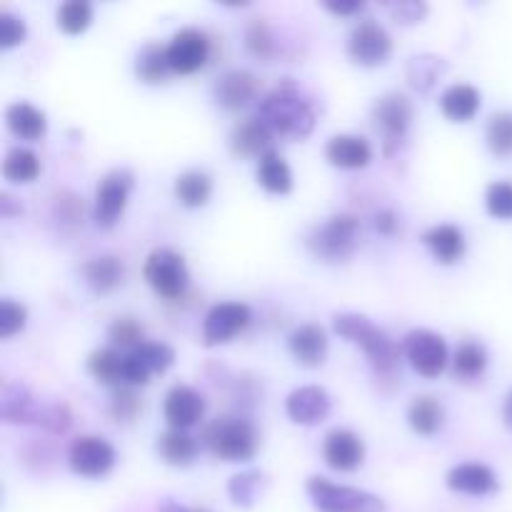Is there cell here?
<instances>
[{"label":"cell","instance_id":"1","mask_svg":"<svg viewBox=\"0 0 512 512\" xmlns=\"http://www.w3.org/2000/svg\"><path fill=\"white\" fill-rule=\"evenodd\" d=\"M258 118L273 130V135L285 140H305L315 128V113L313 103L305 98L303 90L285 78L278 88L265 93L258 100Z\"/></svg>","mask_w":512,"mask_h":512},{"label":"cell","instance_id":"2","mask_svg":"<svg viewBox=\"0 0 512 512\" xmlns=\"http://www.w3.org/2000/svg\"><path fill=\"white\" fill-rule=\"evenodd\" d=\"M333 328L340 338L363 348L365 358L370 360V365H373V370L380 378L398 373L403 348L383 328H378L368 315L338 313L333 315Z\"/></svg>","mask_w":512,"mask_h":512},{"label":"cell","instance_id":"3","mask_svg":"<svg viewBox=\"0 0 512 512\" xmlns=\"http://www.w3.org/2000/svg\"><path fill=\"white\" fill-rule=\"evenodd\" d=\"M198 440L215 458L225 460V463L253 460L260 445L255 425L245 418H235V415H220V418L205 423Z\"/></svg>","mask_w":512,"mask_h":512},{"label":"cell","instance_id":"4","mask_svg":"<svg viewBox=\"0 0 512 512\" xmlns=\"http://www.w3.org/2000/svg\"><path fill=\"white\" fill-rule=\"evenodd\" d=\"M360 220L350 213H335L308 235V248L325 263H343L358 250Z\"/></svg>","mask_w":512,"mask_h":512},{"label":"cell","instance_id":"5","mask_svg":"<svg viewBox=\"0 0 512 512\" xmlns=\"http://www.w3.org/2000/svg\"><path fill=\"white\" fill-rule=\"evenodd\" d=\"M305 490L318 512H385V500L378 495L350 485H338L323 475L308 478Z\"/></svg>","mask_w":512,"mask_h":512},{"label":"cell","instance_id":"6","mask_svg":"<svg viewBox=\"0 0 512 512\" xmlns=\"http://www.w3.org/2000/svg\"><path fill=\"white\" fill-rule=\"evenodd\" d=\"M143 278L150 288L163 298L175 300L188 290L190 273L185 258L170 248H155L153 253L145 258Z\"/></svg>","mask_w":512,"mask_h":512},{"label":"cell","instance_id":"7","mask_svg":"<svg viewBox=\"0 0 512 512\" xmlns=\"http://www.w3.org/2000/svg\"><path fill=\"white\" fill-rule=\"evenodd\" d=\"M373 120L383 135L385 155H393L405 140L410 123H413V100L400 90H390L375 100Z\"/></svg>","mask_w":512,"mask_h":512},{"label":"cell","instance_id":"8","mask_svg":"<svg viewBox=\"0 0 512 512\" xmlns=\"http://www.w3.org/2000/svg\"><path fill=\"white\" fill-rule=\"evenodd\" d=\"M400 348H403V355L413 365L415 373L423 375V378H438L448 368V343L435 330H410L403 343H400Z\"/></svg>","mask_w":512,"mask_h":512},{"label":"cell","instance_id":"9","mask_svg":"<svg viewBox=\"0 0 512 512\" xmlns=\"http://www.w3.org/2000/svg\"><path fill=\"white\" fill-rule=\"evenodd\" d=\"M135 178L128 168H113L100 178L93 198V220L98 228H113L128 205Z\"/></svg>","mask_w":512,"mask_h":512},{"label":"cell","instance_id":"10","mask_svg":"<svg viewBox=\"0 0 512 512\" xmlns=\"http://www.w3.org/2000/svg\"><path fill=\"white\" fill-rule=\"evenodd\" d=\"M250 318H253V310L240 300H225V303L213 305L203 318V330H200L203 345L215 348V345L230 343L235 335L248 328Z\"/></svg>","mask_w":512,"mask_h":512},{"label":"cell","instance_id":"11","mask_svg":"<svg viewBox=\"0 0 512 512\" xmlns=\"http://www.w3.org/2000/svg\"><path fill=\"white\" fill-rule=\"evenodd\" d=\"M393 53V38L375 18L360 20L348 38V55L363 68H378L388 63Z\"/></svg>","mask_w":512,"mask_h":512},{"label":"cell","instance_id":"12","mask_svg":"<svg viewBox=\"0 0 512 512\" xmlns=\"http://www.w3.org/2000/svg\"><path fill=\"white\" fill-rule=\"evenodd\" d=\"M115 460V448L100 435H80L68 450L70 470L80 478H103L113 470Z\"/></svg>","mask_w":512,"mask_h":512},{"label":"cell","instance_id":"13","mask_svg":"<svg viewBox=\"0 0 512 512\" xmlns=\"http://www.w3.org/2000/svg\"><path fill=\"white\" fill-rule=\"evenodd\" d=\"M210 40L198 28L175 30L168 43V63L175 75H193L208 63Z\"/></svg>","mask_w":512,"mask_h":512},{"label":"cell","instance_id":"14","mask_svg":"<svg viewBox=\"0 0 512 512\" xmlns=\"http://www.w3.org/2000/svg\"><path fill=\"white\" fill-rule=\"evenodd\" d=\"M260 95L258 75L250 70H228L213 83V100L225 110H243Z\"/></svg>","mask_w":512,"mask_h":512},{"label":"cell","instance_id":"15","mask_svg":"<svg viewBox=\"0 0 512 512\" xmlns=\"http://www.w3.org/2000/svg\"><path fill=\"white\" fill-rule=\"evenodd\" d=\"M330 410H333V400H330L328 390L320 385L295 388L285 400V413L295 425H320L323 420H328Z\"/></svg>","mask_w":512,"mask_h":512},{"label":"cell","instance_id":"16","mask_svg":"<svg viewBox=\"0 0 512 512\" xmlns=\"http://www.w3.org/2000/svg\"><path fill=\"white\" fill-rule=\"evenodd\" d=\"M323 460L338 473H353L365 460V443L348 428H335L323 440Z\"/></svg>","mask_w":512,"mask_h":512},{"label":"cell","instance_id":"17","mask_svg":"<svg viewBox=\"0 0 512 512\" xmlns=\"http://www.w3.org/2000/svg\"><path fill=\"white\" fill-rule=\"evenodd\" d=\"M163 415L170 428L190 430L203 420L205 415V398L190 385H173L165 395Z\"/></svg>","mask_w":512,"mask_h":512},{"label":"cell","instance_id":"18","mask_svg":"<svg viewBox=\"0 0 512 512\" xmlns=\"http://www.w3.org/2000/svg\"><path fill=\"white\" fill-rule=\"evenodd\" d=\"M273 130L253 115V118H243L233 125L230 130V150L235 158H255L260 160L268 150H273Z\"/></svg>","mask_w":512,"mask_h":512},{"label":"cell","instance_id":"19","mask_svg":"<svg viewBox=\"0 0 512 512\" xmlns=\"http://www.w3.org/2000/svg\"><path fill=\"white\" fill-rule=\"evenodd\" d=\"M288 348L295 363H300L303 368H318L328 355V333L323 325L305 323L288 335Z\"/></svg>","mask_w":512,"mask_h":512},{"label":"cell","instance_id":"20","mask_svg":"<svg viewBox=\"0 0 512 512\" xmlns=\"http://www.w3.org/2000/svg\"><path fill=\"white\" fill-rule=\"evenodd\" d=\"M325 158L335 168L360 170L368 168L370 160H373V148H370V143L363 135L340 133L328 140V145H325Z\"/></svg>","mask_w":512,"mask_h":512},{"label":"cell","instance_id":"21","mask_svg":"<svg viewBox=\"0 0 512 512\" xmlns=\"http://www.w3.org/2000/svg\"><path fill=\"white\" fill-rule=\"evenodd\" d=\"M445 485L453 493L483 498V495H490L498 490V478H495L493 468H488L483 463H460L455 468H450V473L445 475Z\"/></svg>","mask_w":512,"mask_h":512},{"label":"cell","instance_id":"22","mask_svg":"<svg viewBox=\"0 0 512 512\" xmlns=\"http://www.w3.org/2000/svg\"><path fill=\"white\" fill-rule=\"evenodd\" d=\"M423 243L428 245L433 258L443 265L458 263L465 255V235L463 230L453 223H440L433 225L430 230H425Z\"/></svg>","mask_w":512,"mask_h":512},{"label":"cell","instance_id":"23","mask_svg":"<svg viewBox=\"0 0 512 512\" xmlns=\"http://www.w3.org/2000/svg\"><path fill=\"white\" fill-rule=\"evenodd\" d=\"M480 90L470 83H453L440 95V110L453 123H468L480 110Z\"/></svg>","mask_w":512,"mask_h":512},{"label":"cell","instance_id":"24","mask_svg":"<svg viewBox=\"0 0 512 512\" xmlns=\"http://www.w3.org/2000/svg\"><path fill=\"white\" fill-rule=\"evenodd\" d=\"M155 450H158L160 460L165 465H173V468H188V465L195 463L198 458L200 443L198 438L188 435V430H175L168 428L155 443Z\"/></svg>","mask_w":512,"mask_h":512},{"label":"cell","instance_id":"25","mask_svg":"<svg viewBox=\"0 0 512 512\" xmlns=\"http://www.w3.org/2000/svg\"><path fill=\"white\" fill-rule=\"evenodd\" d=\"M445 73H448V60L435 53H418L405 65V80L420 95L430 93Z\"/></svg>","mask_w":512,"mask_h":512},{"label":"cell","instance_id":"26","mask_svg":"<svg viewBox=\"0 0 512 512\" xmlns=\"http://www.w3.org/2000/svg\"><path fill=\"white\" fill-rule=\"evenodd\" d=\"M5 123H8L10 133L20 140H40L48 130L43 110L25 103V100H18V103L5 108Z\"/></svg>","mask_w":512,"mask_h":512},{"label":"cell","instance_id":"27","mask_svg":"<svg viewBox=\"0 0 512 512\" xmlns=\"http://www.w3.org/2000/svg\"><path fill=\"white\" fill-rule=\"evenodd\" d=\"M40 405L35 403L33 393L25 385H5L3 395H0V418L10 425H25L35 423L38 418Z\"/></svg>","mask_w":512,"mask_h":512},{"label":"cell","instance_id":"28","mask_svg":"<svg viewBox=\"0 0 512 512\" xmlns=\"http://www.w3.org/2000/svg\"><path fill=\"white\" fill-rule=\"evenodd\" d=\"M133 68H135V78H138L140 83L145 85L165 83L168 73H173L168 63V45L158 43V40L145 43L143 48L138 50V55H135Z\"/></svg>","mask_w":512,"mask_h":512},{"label":"cell","instance_id":"29","mask_svg":"<svg viewBox=\"0 0 512 512\" xmlns=\"http://www.w3.org/2000/svg\"><path fill=\"white\" fill-rule=\"evenodd\" d=\"M173 193L175 200L185 208H205L213 195V178H210L205 170L190 168L183 170V173L175 178L173 183Z\"/></svg>","mask_w":512,"mask_h":512},{"label":"cell","instance_id":"30","mask_svg":"<svg viewBox=\"0 0 512 512\" xmlns=\"http://www.w3.org/2000/svg\"><path fill=\"white\" fill-rule=\"evenodd\" d=\"M83 273L85 285H88L93 293H110V290L118 288L123 283V263H120L115 255H100V258H90L88 263H83L80 268Z\"/></svg>","mask_w":512,"mask_h":512},{"label":"cell","instance_id":"31","mask_svg":"<svg viewBox=\"0 0 512 512\" xmlns=\"http://www.w3.org/2000/svg\"><path fill=\"white\" fill-rule=\"evenodd\" d=\"M255 178H258L260 188H265L273 195H288L293 190V170H290V165L285 163V158L275 148L268 150L258 160Z\"/></svg>","mask_w":512,"mask_h":512},{"label":"cell","instance_id":"32","mask_svg":"<svg viewBox=\"0 0 512 512\" xmlns=\"http://www.w3.org/2000/svg\"><path fill=\"white\" fill-rule=\"evenodd\" d=\"M408 423L418 435H435L445 425V408L435 395H418L408 405Z\"/></svg>","mask_w":512,"mask_h":512},{"label":"cell","instance_id":"33","mask_svg":"<svg viewBox=\"0 0 512 512\" xmlns=\"http://www.w3.org/2000/svg\"><path fill=\"white\" fill-rule=\"evenodd\" d=\"M123 363L125 355H120L115 348H98L88 355V373L98 383L120 388L123 383Z\"/></svg>","mask_w":512,"mask_h":512},{"label":"cell","instance_id":"34","mask_svg":"<svg viewBox=\"0 0 512 512\" xmlns=\"http://www.w3.org/2000/svg\"><path fill=\"white\" fill-rule=\"evenodd\" d=\"M265 485H268V475L263 470H243V473L233 475L228 483V495L233 500V505L248 510L258 503V498L263 495Z\"/></svg>","mask_w":512,"mask_h":512},{"label":"cell","instance_id":"35","mask_svg":"<svg viewBox=\"0 0 512 512\" xmlns=\"http://www.w3.org/2000/svg\"><path fill=\"white\" fill-rule=\"evenodd\" d=\"M40 175V160L33 150L28 148H10L3 158V178L10 180L15 185H25L33 183L35 178Z\"/></svg>","mask_w":512,"mask_h":512},{"label":"cell","instance_id":"36","mask_svg":"<svg viewBox=\"0 0 512 512\" xmlns=\"http://www.w3.org/2000/svg\"><path fill=\"white\" fill-rule=\"evenodd\" d=\"M55 20H58V28L68 35L83 33L85 28L93 20V5L88 0H65L55 10Z\"/></svg>","mask_w":512,"mask_h":512},{"label":"cell","instance_id":"37","mask_svg":"<svg viewBox=\"0 0 512 512\" xmlns=\"http://www.w3.org/2000/svg\"><path fill=\"white\" fill-rule=\"evenodd\" d=\"M485 140H488L490 153L505 158L512 153V113L510 110H500L493 113L485 128Z\"/></svg>","mask_w":512,"mask_h":512},{"label":"cell","instance_id":"38","mask_svg":"<svg viewBox=\"0 0 512 512\" xmlns=\"http://www.w3.org/2000/svg\"><path fill=\"white\" fill-rule=\"evenodd\" d=\"M453 368L460 378H478V375H483L485 368H488V350L480 343L468 340V343H463L455 350Z\"/></svg>","mask_w":512,"mask_h":512},{"label":"cell","instance_id":"39","mask_svg":"<svg viewBox=\"0 0 512 512\" xmlns=\"http://www.w3.org/2000/svg\"><path fill=\"white\" fill-rule=\"evenodd\" d=\"M245 48L260 60H270L275 55V35L270 30L268 20L253 18L245 28Z\"/></svg>","mask_w":512,"mask_h":512},{"label":"cell","instance_id":"40","mask_svg":"<svg viewBox=\"0 0 512 512\" xmlns=\"http://www.w3.org/2000/svg\"><path fill=\"white\" fill-rule=\"evenodd\" d=\"M133 355L145 365L150 375L165 373L175 363V350L168 343H160V340H145L140 348L133 350Z\"/></svg>","mask_w":512,"mask_h":512},{"label":"cell","instance_id":"41","mask_svg":"<svg viewBox=\"0 0 512 512\" xmlns=\"http://www.w3.org/2000/svg\"><path fill=\"white\" fill-rule=\"evenodd\" d=\"M485 210L498 220H512V183L498 180L485 190Z\"/></svg>","mask_w":512,"mask_h":512},{"label":"cell","instance_id":"42","mask_svg":"<svg viewBox=\"0 0 512 512\" xmlns=\"http://www.w3.org/2000/svg\"><path fill=\"white\" fill-rule=\"evenodd\" d=\"M143 325L133 318H118L113 325L108 328V338L110 343L118 345V348H125L128 353H133L135 348L145 343L143 340Z\"/></svg>","mask_w":512,"mask_h":512},{"label":"cell","instance_id":"43","mask_svg":"<svg viewBox=\"0 0 512 512\" xmlns=\"http://www.w3.org/2000/svg\"><path fill=\"white\" fill-rule=\"evenodd\" d=\"M35 423H38L43 430H48V433L63 435L68 433L70 425H73V415H70L68 405L65 403H45L40 405Z\"/></svg>","mask_w":512,"mask_h":512},{"label":"cell","instance_id":"44","mask_svg":"<svg viewBox=\"0 0 512 512\" xmlns=\"http://www.w3.org/2000/svg\"><path fill=\"white\" fill-rule=\"evenodd\" d=\"M25 323H28V310H25V305L5 298L0 303V338H13L15 333H20L25 328Z\"/></svg>","mask_w":512,"mask_h":512},{"label":"cell","instance_id":"45","mask_svg":"<svg viewBox=\"0 0 512 512\" xmlns=\"http://www.w3.org/2000/svg\"><path fill=\"white\" fill-rule=\"evenodd\" d=\"M25 35H28L25 20L20 18V15L10 13V10H3V13H0V48H15V45L23 43Z\"/></svg>","mask_w":512,"mask_h":512},{"label":"cell","instance_id":"46","mask_svg":"<svg viewBox=\"0 0 512 512\" xmlns=\"http://www.w3.org/2000/svg\"><path fill=\"white\" fill-rule=\"evenodd\" d=\"M140 410V400L138 395L133 393L130 388H118L113 395V403H110V413H113V418L123 420V423H128V420H133L135 415H138Z\"/></svg>","mask_w":512,"mask_h":512},{"label":"cell","instance_id":"47","mask_svg":"<svg viewBox=\"0 0 512 512\" xmlns=\"http://www.w3.org/2000/svg\"><path fill=\"white\" fill-rule=\"evenodd\" d=\"M385 8L393 15L395 23L403 25L420 23L428 15V3H418V0H400V3H388Z\"/></svg>","mask_w":512,"mask_h":512},{"label":"cell","instance_id":"48","mask_svg":"<svg viewBox=\"0 0 512 512\" xmlns=\"http://www.w3.org/2000/svg\"><path fill=\"white\" fill-rule=\"evenodd\" d=\"M375 230H378L380 235H385V238L395 235V230H398V215L388 208L380 210V213L375 215Z\"/></svg>","mask_w":512,"mask_h":512},{"label":"cell","instance_id":"49","mask_svg":"<svg viewBox=\"0 0 512 512\" xmlns=\"http://www.w3.org/2000/svg\"><path fill=\"white\" fill-rule=\"evenodd\" d=\"M323 8L328 10V13L345 18V15L360 13V10L365 8V3H360V0H353V3H323Z\"/></svg>","mask_w":512,"mask_h":512},{"label":"cell","instance_id":"50","mask_svg":"<svg viewBox=\"0 0 512 512\" xmlns=\"http://www.w3.org/2000/svg\"><path fill=\"white\" fill-rule=\"evenodd\" d=\"M15 198H10L8 193H0V215L3 218H15V215L23 213V205H15Z\"/></svg>","mask_w":512,"mask_h":512},{"label":"cell","instance_id":"51","mask_svg":"<svg viewBox=\"0 0 512 512\" xmlns=\"http://www.w3.org/2000/svg\"><path fill=\"white\" fill-rule=\"evenodd\" d=\"M158 510L160 512H190V508H185V505H180L178 500H173V498H165L163 503L158 505Z\"/></svg>","mask_w":512,"mask_h":512},{"label":"cell","instance_id":"52","mask_svg":"<svg viewBox=\"0 0 512 512\" xmlns=\"http://www.w3.org/2000/svg\"><path fill=\"white\" fill-rule=\"evenodd\" d=\"M503 423H505V428L512 430V390H510L508 398H505V403H503Z\"/></svg>","mask_w":512,"mask_h":512},{"label":"cell","instance_id":"53","mask_svg":"<svg viewBox=\"0 0 512 512\" xmlns=\"http://www.w3.org/2000/svg\"><path fill=\"white\" fill-rule=\"evenodd\" d=\"M190 512H210V510H205V508H190Z\"/></svg>","mask_w":512,"mask_h":512}]
</instances>
